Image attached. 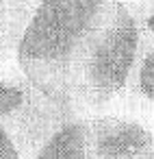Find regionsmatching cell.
Returning a JSON list of instances; mask_svg holds the SVG:
<instances>
[{
    "label": "cell",
    "instance_id": "obj_2",
    "mask_svg": "<svg viewBox=\"0 0 154 159\" xmlns=\"http://www.w3.org/2000/svg\"><path fill=\"white\" fill-rule=\"evenodd\" d=\"M35 159H154V131L117 116H74L46 137Z\"/></svg>",
    "mask_w": 154,
    "mask_h": 159
},
{
    "label": "cell",
    "instance_id": "obj_4",
    "mask_svg": "<svg viewBox=\"0 0 154 159\" xmlns=\"http://www.w3.org/2000/svg\"><path fill=\"white\" fill-rule=\"evenodd\" d=\"M139 31L141 39V55L154 50V0H132L126 2Z\"/></svg>",
    "mask_w": 154,
    "mask_h": 159
},
{
    "label": "cell",
    "instance_id": "obj_5",
    "mask_svg": "<svg viewBox=\"0 0 154 159\" xmlns=\"http://www.w3.org/2000/svg\"><path fill=\"white\" fill-rule=\"evenodd\" d=\"M0 159H24L22 152L18 150L15 142L2 126H0Z\"/></svg>",
    "mask_w": 154,
    "mask_h": 159
},
{
    "label": "cell",
    "instance_id": "obj_1",
    "mask_svg": "<svg viewBox=\"0 0 154 159\" xmlns=\"http://www.w3.org/2000/svg\"><path fill=\"white\" fill-rule=\"evenodd\" d=\"M15 59L46 98L80 116L132 87L141 39L124 0H37Z\"/></svg>",
    "mask_w": 154,
    "mask_h": 159
},
{
    "label": "cell",
    "instance_id": "obj_3",
    "mask_svg": "<svg viewBox=\"0 0 154 159\" xmlns=\"http://www.w3.org/2000/svg\"><path fill=\"white\" fill-rule=\"evenodd\" d=\"M37 0H0V63L11 59Z\"/></svg>",
    "mask_w": 154,
    "mask_h": 159
}]
</instances>
